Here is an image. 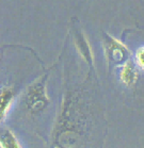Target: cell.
<instances>
[{"label": "cell", "mask_w": 144, "mask_h": 148, "mask_svg": "<svg viewBox=\"0 0 144 148\" xmlns=\"http://www.w3.org/2000/svg\"><path fill=\"white\" fill-rule=\"evenodd\" d=\"M137 69L134 67L132 62L127 61L124 63L121 71V80L124 82L126 85H132L137 81Z\"/></svg>", "instance_id": "3"}, {"label": "cell", "mask_w": 144, "mask_h": 148, "mask_svg": "<svg viewBox=\"0 0 144 148\" xmlns=\"http://www.w3.org/2000/svg\"><path fill=\"white\" fill-rule=\"evenodd\" d=\"M13 100V93L10 90H3L1 93V119H3L7 115L10 106Z\"/></svg>", "instance_id": "4"}, {"label": "cell", "mask_w": 144, "mask_h": 148, "mask_svg": "<svg viewBox=\"0 0 144 148\" xmlns=\"http://www.w3.org/2000/svg\"><path fill=\"white\" fill-rule=\"evenodd\" d=\"M136 63L140 69L144 71V47L139 48L136 52Z\"/></svg>", "instance_id": "6"}, {"label": "cell", "mask_w": 144, "mask_h": 148, "mask_svg": "<svg viewBox=\"0 0 144 148\" xmlns=\"http://www.w3.org/2000/svg\"><path fill=\"white\" fill-rule=\"evenodd\" d=\"M105 38V53L111 63H126L129 59V50L124 44L114 37L106 35Z\"/></svg>", "instance_id": "1"}, {"label": "cell", "mask_w": 144, "mask_h": 148, "mask_svg": "<svg viewBox=\"0 0 144 148\" xmlns=\"http://www.w3.org/2000/svg\"><path fill=\"white\" fill-rule=\"evenodd\" d=\"M1 146L6 148L10 147H20V144L17 142L16 138L9 130H3L1 133Z\"/></svg>", "instance_id": "5"}, {"label": "cell", "mask_w": 144, "mask_h": 148, "mask_svg": "<svg viewBox=\"0 0 144 148\" xmlns=\"http://www.w3.org/2000/svg\"><path fill=\"white\" fill-rule=\"evenodd\" d=\"M75 44H76V47H77L79 53L81 54V57L83 58L88 63L92 64V62H93L92 51H91L89 42L85 40V37L83 36V34L82 33L76 34V36H75Z\"/></svg>", "instance_id": "2"}]
</instances>
